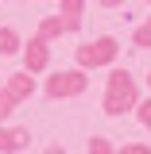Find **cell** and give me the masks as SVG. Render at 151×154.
Instances as JSON below:
<instances>
[{
    "label": "cell",
    "instance_id": "cell-1",
    "mask_svg": "<svg viewBox=\"0 0 151 154\" xmlns=\"http://www.w3.org/2000/svg\"><path fill=\"white\" fill-rule=\"evenodd\" d=\"M136 104H140L136 77L128 73V69H113V73H109V85H105V100H101L105 116H124V112H136Z\"/></svg>",
    "mask_w": 151,
    "mask_h": 154
},
{
    "label": "cell",
    "instance_id": "cell-2",
    "mask_svg": "<svg viewBox=\"0 0 151 154\" xmlns=\"http://www.w3.org/2000/svg\"><path fill=\"white\" fill-rule=\"evenodd\" d=\"M116 54H120V42L113 35H101L93 42H81L77 46V66L81 69H97V66H113Z\"/></svg>",
    "mask_w": 151,
    "mask_h": 154
},
{
    "label": "cell",
    "instance_id": "cell-3",
    "mask_svg": "<svg viewBox=\"0 0 151 154\" xmlns=\"http://www.w3.org/2000/svg\"><path fill=\"white\" fill-rule=\"evenodd\" d=\"M89 89V77L85 69L77 66V69H58L54 77H47V96L51 100H70V96H81Z\"/></svg>",
    "mask_w": 151,
    "mask_h": 154
},
{
    "label": "cell",
    "instance_id": "cell-4",
    "mask_svg": "<svg viewBox=\"0 0 151 154\" xmlns=\"http://www.w3.org/2000/svg\"><path fill=\"white\" fill-rule=\"evenodd\" d=\"M23 66L31 69V73H43L47 66H51V42L43 35H35L27 46H23Z\"/></svg>",
    "mask_w": 151,
    "mask_h": 154
},
{
    "label": "cell",
    "instance_id": "cell-5",
    "mask_svg": "<svg viewBox=\"0 0 151 154\" xmlns=\"http://www.w3.org/2000/svg\"><path fill=\"white\" fill-rule=\"evenodd\" d=\"M4 89H8V96L12 100H27V96L35 93V77H31V69H23V73H8L4 77Z\"/></svg>",
    "mask_w": 151,
    "mask_h": 154
},
{
    "label": "cell",
    "instance_id": "cell-6",
    "mask_svg": "<svg viewBox=\"0 0 151 154\" xmlns=\"http://www.w3.org/2000/svg\"><path fill=\"white\" fill-rule=\"evenodd\" d=\"M23 146H31V131L27 127H12L8 131V154H19Z\"/></svg>",
    "mask_w": 151,
    "mask_h": 154
},
{
    "label": "cell",
    "instance_id": "cell-7",
    "mask_svg": "<svg viewBox=\"0 0 151 154\" xmlns=\"http://www.w3.org/2000/svg\"><path fill=\"white\" fill-rule=\"evenodd\" d=\"M19 46H23V42H19V35H16V31H12V27H0V54L8 58V54H16Z\"/></svg>",
    "mask_w": 151,
    "mask_h": 154
},
{
    "label": "cell",
    "instance_id": "cell-8",
    "mask_svg": "<svg viewBox=\"0 0 151 154\" xmlns=\"http://www.w3.org/2000/svg\"><path fill=\"white\" fill-rule=\"evenodd\" d=\"M132 46H136V50H147V46H151V16L143 19L140 27H136V35H132Z\"/></svg>",
    "mask_w": 151,
    "mask_h": 154
},
{
    "label": "cell",
    "instance_id": "cell-9",
    "mask_svg": "<svg viewBox=\"0 0 151 154\" xmlns=\"http://www.w3.org/2000/svg\"><path fill=\"white\" fill-rule=\"evenodd\" d=\"M89 154H116V146L109 143V139H101V135H93V139H89Z\"/></svg>",
    "mask_w": 151,
    "mask_h": 154
},
{
    "label": "cell",
    "instance_id": "cell-10",
    "mask_svg": "<svg viewBox=\"0 0 151 154\" xmlns=\"http://www.w3.org/2000/svg\"><path fill=\"white\" fill-rule=\"evenodd\" d=\"M58 12L62 16H81L85 12V0H58Z\"/></svg>",
    "mask_w": 151,
    "mask_h": 154
},
{
    "label": "cell",
    "instance_id": "cell-11",
    "mask_svg": "<svg viewBox=\"0 0 151 154\" xmlns=\"http://www.w3.org/2000/svg\"><path fill=\"white\" fill-rule=\"evenodd\" d=\"M12 112H16V100L8 96V89H0V123H4V119H8Z\"/></svg>",
    "mask_w": 151,
    "mask_h": 154
},
{
    "label": "cell",
    "instance_id": "cell-12",
    "mask_svg": "<svg viewBox=\"0 0 151 154\" xmlns=\"http://www.w3.org/2000/svg\"><path fill=\"white\" fill-rule=\"evenodd\" d=\"M136 116H140V123H143V127L151 131V96H147V100H140V104H136Z\"/></svg>",
    "mask_w": 151,
    "mask_h": 154
},
{
    "label": "cell",
    "instance_id": "cell-13",
    "mask_svg": "<svg viewBox=\"0 0 151 154\" xmlns=\"http://www.w3.org/2000/svg\"><path fill=\"white\" fill-rule=\"evenodd\" d=\"M116 154H151V146H143V143H132V146H124V150H116Z\"/></svg>",
    "mask_w": 151,
    "mask_h": 154
},
{
    "label": "cell",
    "instance_id": "cell-14",
    "mask_svg": "<svg viewBox=\"0 0 151 154\" xmlns=\"http://www.w3.org/2000/svg\"><path fill=\"white\" fill-rule=\"evenodd\" d=\"M97 4H101V8H120L124 0H97Z\"/></svg>",
    "mask_w": 151,
    "mask_h": 154
},
{
    "label": "cell",
    "instance_id": "cell-15",
    "mask_svg": "<svg viewBox=\"0 0 151 154\" xmlns=\"http://www.w3.org/2000/svg\"><path fill=\"white\" fill-rule=\"evenodd\" d=\"M0 150L8 154V131H4V127H0Z\"/></svg>",
    "mask_w": 151,
    "mask_h": 154
},
{
    "label": "cell",
    "instance_id": "cell-16",
    "mask_svg": "<svg viewBox=\"0 0 151 154\" xmlns=\"http://www.w3.org/2000/svg\"><path fill=\"white\" fill-rule=\"evenodd\" d=\"M47 154H66V150H62V146H51V150H47Z\"/></svg>",
    "mask_w": 151,
    "mask_h": 154
},
{
    "label": "cell",
    "instance_id": "cell-17",
    "mask_svg": "<svg viewBox=\"0 0 151 154\" xmlns=\"http://www.w3.org/2000/svg\"><path fill=\"white\" fill-rule=\"evenodd\" d=\"M147 85H151V73H147Z\"/></svg>",
    "mask_w": 151,
    "mask_h": 154
},
{
    "label": "cell",
    "instance_id": "cell-18",
    "mask_svg": "<svg viewBox=\"0 0 151 154\" xmlns=\"http://www.w3.org/2000/svg\"><path fill=\"white\" fill-rule=\"evenodd\" d=\"M0 89H4V81H0Z\"/></svg>",
    "mask_w": 151,
    "mask_h": 154
}]
</instances>
